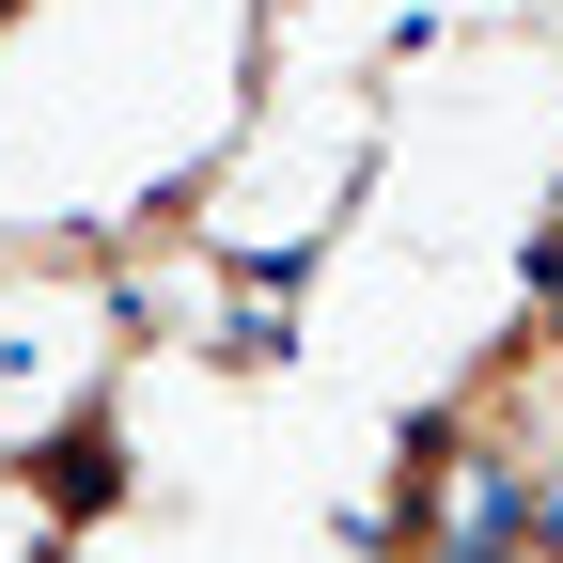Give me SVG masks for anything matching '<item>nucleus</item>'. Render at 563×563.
I'll use <instances>...</instances> for the list:
<instances>
[{
    "mask_svg": "<svg viewBox=\"0 0 563 563\" xmlns=\"http://www.w3.org/2000/svg\"><path fill=\"white\" fill-rule=\"evenodd\" d=\"M517 563H563V485H517Z\"/></svg>",
    "mask_w": 563,
    "mask_h": 563,
    "instance_id": "f257e3e1",
    "label": "nucleus"
},
{
    "mask_svg": "<svg viewBox=\"0 0 563 563\" xmlns=\"http://www.w3.org/2000/svg\"><path fill=\"white\" fill-rule=\"evenodd\" d=\"M532 313H563V203H548V251H532Z\"/></svg>",
    "mask_w": 563,
    "mask_h": 563,
    "instance_id": "f03ea898",
    "label": "nucleus"
},
{
    "mask_svg": "<svg viewBox=\"0 0 563 563\" xmlns=\"http://www.w3.org/2000/svg\"><path fill=\"white\" fill-rule=\"evenodd\" d=\"M548 422H563V361H548Z\"/></svg>",
    "mask_w": 563,
    "mask_h": 563,
    "instance_id": "7ed1b4c3",
    "label": "nucleus"
}]
</instances>
